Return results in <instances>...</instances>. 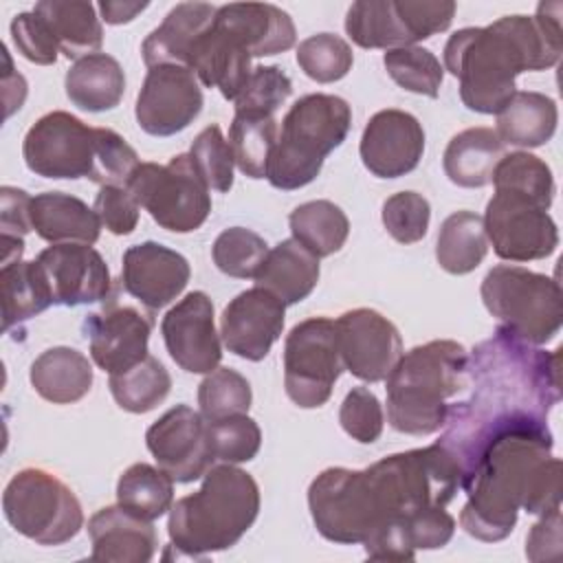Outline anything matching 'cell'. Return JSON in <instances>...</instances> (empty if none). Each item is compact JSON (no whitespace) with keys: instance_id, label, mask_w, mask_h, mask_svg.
I'll use <instances>...</instances> for the list:
<instances>
[{"instance_id":"cell-29","label":"cell","mask_w":563,"mask_h":563,"mask_svg":"<svg viewBox=\"0 0 563 563\" xmlns=\"http://www.w3.org/2000/svg\"><path fill=\"white\" fill-rule=\"evenodd\" d=\"M92 365L75 347L55 345L44 350L29 369V380L37 396L53 405L81 400L92 387Z\"/></svg>"},{"instance_id":"cell-54","label":"cell","mask_w":563,"mask_h":563,"mask_svg":"<svg viewBox=\"0 0 563 563\" xmlns=\"http://www.w3.org/2000/svg\"><path fill=\"white\" fill-rule=\"evenodd\" d=\"M405 534L413 550H438L444 548L455 532V519L444 506H427L409 515L405 521Z\"/></svg>"},{"instance_id":"cell-18","label":"cell","mask_w":563,"mask_h":563,"mask_svg":"<svg viewBox=\"0 0 563 563\" xmlns=\"http://www.w3.org/2000/svg\"><path fill=\"white\" fill-rule=\"evenodd\" d=\"M152 317L134 306L110 299L101 310L84 319V334L95 365L108 374H121L147 356Z\"/></svg>"},{"instance_id":"cell-28","label":"cell","mask_w":563,"mask_h":563,"mask_svg":"<svg viewBox=\"0 0 563 563\" xmlns=\"http://www.w3.org/2000/svg\"><path fill=\"white\" fill-rule=\"evenodd\" d=\"M319 257L306 251L297 240H282L268 249L255 279V286L273 292L282 303L303 301L319 282Z\"/></svg>"},{"instance_id":"cell-5","label":"cell","mask_w":563,"mask_h":563,"mask_svg":"<svg viewBox=\"0 0 563 563\" xmlns=\"http://www.w3.org/2000/svg\"><path fill=\"white\" fill-rule=\"evenodd\" d=\"M387 380V422L407 435H431L449 416L446 398L468 383V352L453 339H435L405 352Z\"/></svg>"},{"instance_id":"cell-53","label":"cell","mask_w":563,"mask_h":563,"mask_svg":"<svg viewBox=\"0 0 563 563\" xmlns=\"http://www.w3.org/2000/svg\"><path fill=\"white\" fill-rule=\"evenodd\" d=\"M95 213L112 235H130L139 224L141 205L123 185H103L95 198Z\"/></svg>"},{"instance_id":"cell-56","label":"cell","mask_w":563,"mask_h":563,"mask_svg":"<svg viewBox=\"0 0 563 563\" xmlns=\"http://www.w3.org/2000/svg\"><path fill=\"white\" fill-rule=\"evenodd\" d=\"M554 508H561V460L550 455L539 466L521 510L528 515H545Z\"/></svg>"},{"instance_id":"cell-40","label":"cell","mask_w":563,"mask_h":563,"mask_svg":"<svg viewBox=\"0 0 563 563\" xmlns=\"http://www.w3.org/2000/svg\"><path fill=\"white\" fill-rule=\"evenodd\" d=\"M277 141V119L260 114H233L229 147L238 169L249 178H266L271 152Z\"/></svg>"},{"instance_id":"cell-30","label":"cell","mask_w":563,"mask_h":563,"mask_svg":"<svg viewBox=\"0 0 563 563\" xmlns=\"http://www.w3.org/2000/svg\"><path fill=\"white\" fill-rule=\"evenodd\" d=\"M495 117V132L504 145L541 147L556 132L559 108L556 101L543 92L515 90Z\"/></svg>"},{"instance_id":"cell-6","label":"cell","mask_w":563,"mask_h":563,"mask_svg":"<svg viewBox=\"0 0 563 563\" xmlns=\"http://www.w3.org/2000/svg\"><path fill=\"white\" fill-rule=\"evenodd\" d=\"M352 125L350 103L336 95L299 97L282 121L266 178L275 189L292 191L312 183L325 156L336 150Z\"/></svg>"},{"instance_id":"cell-23","label":"cell","mask_w":563,"mask_h":563,"mask_svg":"<svg viewBox=\"0 0 563 563\" xmlns=\"http://www.w3.org/2000/svg\"><path fill=\"white\" fill-rule=\"evenodd\" d=\"M213 24L238 40L251 57L290 51L297 42L292 18L271 2H229L218 7Z\"/></svg>"},{"instance_id":"cell-31","label":"cell","mask_w":563,"mask_h":563,"mask_svg":"<svg viewBox=\"0 0 563 563\" xmlns=\"http://www.w3.org/2000/svg\"><path fill=\"white\" fill-rule=\"evenodd\" d=\"M66 97L86 112H106L121 103L125 73L108 53H92L77 59L64 77Z\"/></svg>"},{"instance_id":"cell-59","label":"cell","mask_w":563,"mask_h":563,"mask_svg":"<svg viewBox=\"0 0 563 563\" xmlns=\"http://www.w3.org/2000/svg\"><path fill=\"white\" fill-rule=\"evenodd\" d=\"M2 59H4V70H2V97H4V117L9 119L15 110L22 108L26 99V79L13 68L11 55L7 46H2Z\"/></svg>"},{"instance_id":"cell-17","label":"cell","mask_w":563,"mask_h":563,"mask_svg":"<svg viewBox=\"0 0 563 563\" xmlns=\"http://www.w3.org/2000/svg\"><path fill=\"white\" fill-rule=\"evenodd\" d=\"M207 292H187L161 321V334L172 361L189 374H209L222 361L220 334Z\"/></svg>"},{"instance_id":"cell-11","label":"cell","mask_w":563,"mask_h":563,"mask_svg":"<svg viewBox=\"0 0 563 563\" xmlns=\"http://www.w3.org/2000/svg\"><path fill=\"white\" fill-rule=\"evenodd\" d=\"M343 369L332 319L310 317L288 332L284 341V389L297 407H323Z\"/></svg>"},{"instance_id":"cell-13","label":"cell","mask_w":563,"mask_h":563,"mask_svg":"<svg viewBox=\"0 0 563 563\" xmlns=\"http://www.w3.org/2000/svg\"><path fill=\"white\" fill-rule=\"evenodd\" d=\"M482 220L486 238L501 260H543L559 246V229L548 207L521 191L495 187Z\"/></svg>"},{"instance_id":"cell-37","label":"cell","mask_w":563,"mask_h":563,"mask_svg":"<svg viewBox=\"0 0 563 563\" xmlns=\"http://www.w3.org/2000/svg\"><path fill=\"white\" fill-rule=\"evenodd\" d=\"M292 240H297L314 257L339 253L350 235L345 211L332 200H308L288 216Z\"/></svg>"},{"instance_id":"cell-38","label":"cell","mask_w":563,"mask_h":563,"mask_svg":"<svg viewBox=\"0 0 563 563\" xmlns=\"http://www.w3.org/2000/svg\"><path fill=\"white\" fill-rule=\"evenodd\" d=\"M117 504L147 521H154L174 504V479L158 466L136 462L119 475Z\"/></svg>"},{"instance_id":"cell-42","label":"cell","mask_w":563,"mask_h":563,"mask_svg":"<svg viewBox=\"0 0 563 563\" xmlns=\"http://www.w3.org/2000/svg\"><path fill=\"white\" fill-rule=\"evenodd\" d=\"M251 400L253 391L249 380L231 367H216L198 385V405L207 422L249 413Z\"/></svg>"},{"instance_id":"cell-22","label":"cell","mask_w":563,"mask_h":563,"mask_svg":"<svg viewBox=\"0 0 563 563\" xmlns=\"http://www.w3.org/2000/svg\"><path fill=\"white\" fill-rule=\"evenodd\" d=\"M189 277L187 257L165 244L147 240L123 253L121 288L150 312L172 303L185 290Z\"/></svg>"},{"instance_id":"cell-20","label":"cell","mask_w":563,"mask_h":563,"mask_svg":"<svg viewBox=\"0 0 563 563\" xmlns=\"http://www.w3.org/2000/svg\"><path fill=\"white\" fill-rule=\"evenodd\" d=\"M361 161L378 178H398L413 172L424 154L422 123L398 108L378 110L369 117L361 145Z\"/></svg>"},{"instance_id":"cell-12","label":"cell","mask_w":563,"mask_h":563,"mask_svg":"<svg viewBox=\"0 0 563 563\" xmlns=\"http://www.w3.org/2000/svg\"><path fill=\"white\" fill-rule=\"evenodd\" d=\"M22 156L26 167L42 178H88L97 167V128L66 110L42 114L24 134Z\"/></svg>"},{"instance_id":"cell-44","label":"cell","mask_w":563,"mask_h":563,"mask_svg":"<svg viewBox=\"0 0 563 563\" xmlns=\"http://www.w3.org/2000/svg\"><path fill=\"white\" fill-rule=\"evenodd\" d=\"M266 255V240L244 227L224 229L211 246V257L218 271L235 279L255 277Z\"/></svg>"},{"instance_id":"cell-52","label":"cell","mask_w":563,"mask_h":563,"mask_svg":"<svg viewBox=\"0 0 563 563\" xmlns=\"http://www.w3.org/2000/svg\"><path fill=\"white\" fill-rule=\"evenodd\" d=\"M11 40L18 53L37 66L57 62V40L46 20L35 11H22L11 20Z\"/></svg>"},{"instance_id":"cell-34","label":"cell","mask_w":563,"mask_h":563,"mask_svg":"<svg viewBox=\"0 0 563 563\" xmlns=\"http://www.w3.org/2000/svg\"><path fill=\"white\" fill-rule=\"evenodd\" d=\"M2 288V330H11L53 306V290L44 268L37 260L2 264L0 268Z\"/></svg>"},{"instance_id":"cell-7","label":"cell","mask_w":563,"mask_h":563,"mask_svg":"<svg viewBox=\"0 0 563 563\" xmlns=\"http://www.w3.org/2000/svg\"><path fill=\"white\" fill-rule=\"evenodd\" d=\"M499 328L530 345L552 341L563 323V295L554 277L521 266H493L479 288Z\"/></svg>"},{"instance_id":"cell-43","label":"cell","mask_w":563,"mask_h":563,"mask_svg":"<svg viewBox=\"0 0 563 563\" xmlns=\"http://www.w3.org/2000/svg\"><path fill=\"white\" fill-rule=\"evenodd\" d=\"M493 185L501 189H515L534 200L543 202L548 209L554 200V176L548 163L530 152H512L504 154L493 172Z\"/></svg>"},{"instance_id":"cell-15","label":"cell","mask_w":563,"mask_h":563,"mask_svg":"<svg viewBox=\"0 0 563 563\" xmlns=\"http://www.w3.org/2000/svg\"><path fill=\"white\" fill-rule=\"evenodd\" d=\"M145 444L158 468H163L176 484L200 479L216 462L207 420L189 405H176L150 424Z\"/></svg>"},{"instance_id":"cell-27","label":"cell","mask_w":563,"mask_h":563,"mask_svg":"<svg viewBox=\"0 0 563 563\" xmlns=\"http://www.w3.org/2000/svg\"><path fill=\"white\" fill-rule=\"evenodd\" d=\"M31 227L51 242H81L95 244L101 233V222L81 198L64 191H44L31 200Z\"/></svg>"},{"instance_id":"cell-46","label":"cell","mask_w":563,"mask_h":563,"mask_svg":"<svg viewBox=\"0 0 563 563\" xmlns=\"http://www.w3.org/2000/svg\"><path fill=\"white\" fill-rule=\"evenodd\" d=\"M207 433L213 457L224 464L251 462L262 446L260 424L246 413L211 420Z\"/></svg>"},{"instance_id":"cell-57","label":"cell","mask_w":563,"mask_h":563,"mask_svg":"<svg viewBox=\"0 0 563 563\" xmlns=\"http://www.w3.org/2000/svg\"><path fill=\"white\" fill-rule=\"evenodd\" d=\"M31 200L33 198L24 189L9 187V185L0 189V229H2L0 240L24 238L29 231H33Z\"/></svg>"},{"instance_id":"cell-14","label":"cell","mask_w":563,"mask_h":563,"mask_svg":"<svg viewBox=\"0 0 563 563\" xmlns=\"http://www.w3.org/2000/svg\"><path fill=\"white\" fill-rule=\"evenodd\" d=\"M198 77L178 64L152 66L136 97L134 117L150 136H174L189 128L202 110Z\"/></svg>"},{"instance_id":"cell-39","label":"cell","mask_w":563,"mask_h":563,"mask_svg":"<svg viewBox=\"0 0 563 563\" xmlns=\"http://www.w3.org/2000/svg\"><path fill=\"white\" fill-rule=\"evenodd\" d=\"M108 385L114 402L123 411L147 413L167 398L172 389V376L156 356L147 354L134 367L121 374H110Z\"/></svg>"},{"instance_id":"cell-19","label":"cell","mask_w":563,"mask_h":563,"mask_svg":"<svg viewBox=\"0 0 563 563\" xmlns=\"http://www.w3.org/2000/svg\"><path fill=\"white\" fill-rule=\"evenodd\" d=\"M286 303L273 292L253 286L235 295L220 317V336L224 347L240 358L262 361L282 336Z\"/></svg>"},{"instance_id":"cell-33","label":"cell","mask_w":563,"mask_h":563,"mask_svg":"<svg viewBox=\"0 0 563 563\" xmlns=\"http://www.w3.org/2000/svg\"><path fill=\"white\" fill-rule=\"evenodd\" d=\"M33 11L46 20L64 57L77 62L86 55L99 53L103 44V26L92 2L42 0Z\"/></svg>"},{"instance_id":"cell-4","label":"cell","mask_w":563,"mask_h":563,"mask_svg":"<svg viewBox=\"0 0 563 563\" xmlns=\"http://www.w3.org/2000/svg\"><path fill=\"white\" fill-rule=\"evenodd\" d=\"M260 515V486L235 464L211 466L194 495L169 508V545L200 559L235 545Z\"/></svg>"},{"instance_id":"cell-2","label":"cell","mask_w":563,"mask_h":563,"mask_svg":"<svg viewBox=\"0 0 563 563\" xmlns=\"http://www.w3.org/2000/svg\"><path fill=\"white\" fill-rule=\"evenodd\" d=\"M561 2H539L534 18L504 15L488 26L455 31L444 44V66L460 81L462 103L497 114L521 73L552 68L563 53Z\"/></svg>"},{"instance_id":"cell-3","label":"cell","mask_w":563,"mask_h":563,"mask_svg":"<svg viewBox=\"0 0 563 563\" xmlns=\"http://www.w3.org/2000/svg\"><path fill=\"white\" fill-rule=\"evenodd\" d=\"M552 446L548 424H519L493 433L462 473V530L486 543L506 539Z\"/></svg>"},{"instance_id":"cell-35","label":"cell","mask_w":563,"mask_h":563,"mask_svg":"<svg viewBox=\"0 0 563 563\" xmlns=\"http://www.w3.org/2000/svg\"><path fill=\"white\" fill-rule=\"evenodd\" d=\"M488 253V238L482 216L473 211H455L440 224L435 242V260L451 275L475 271Z\"/></svg>"},{"instance_id":"cell-21","label":"cell","mask_w":563,"mask_h":563,"mask_svg":"<svg viewBox=\"0 0 563 563\" xmlns=\"http://www.w3.org/2000/svg\"><path fill=\"white\" fill-rule=\"evenodd\" d=\"M40 266L53 290V301L59 306H81L108 299L112 277L106 260L92 244L62 242L51 244L37 255Z\"/></svg>"},{"instance_id":"cell-8","label":"cell","mask_w":563,"mask_h":563,"mask_svg":"<svg viewBox=\"0 0 563 563\" xmlns=\"http://www.w3.org/2000/svg\"><path fill=\"white\" fill-rule=\"evenodd\" d=\"M2 512L9 526L37 545H62L84 528L77 495L44 468L18 471L2 493Z\"/></svg>"},{"instance_id":"cell-10","label":"cell","mask_w":563,"mask_h":563,"mask_svg":"<svg viewBox=\"0 0 563 563\" xmlns=\"http://www.w3.org/2000/svg\"><path fill=\"white\" fill-rule=\"evenodd\" d=\"M317 532L332 543H365L383 523L367 468L330 466L308 486Z\"/></svg>"},{"instance_id":"cell-32","label":"cell","mask_w":563,"mask_h":563,"mask_svg":"<svg viewBox=\"0 0 563 563\" xmlns=\"http://www.w3.org/2000/svg\"><path fill=\"white\" fill-rule=\"evenodd\" d=\"M504 147L493 128H466L457 132L444 150V174L457 187H484L504 158Z\"/></svg>"},{"instance_id":"cell-50","label":"cell","mask_w":563,"mask_h":563,"mask_svg":"<svg viewBox=\"0 0 563 563\" xmlns=\"http://www.w3.org/2000/svg\"><path fill=\"white\" fill-rule=\"evenodd\" d=\"M339 422L352 440L361 444H372L383 433V424H385L383 405L372 389L352 387L341 402Z\"/></svg>"},{"instance_id":"cell-45","label":"cell","mask_w":563,"mask_h":563,"mask_svg":"<svg viewBox=\"0 0 563 563\" xmlns=\"http://www.w3.org/2000/svg\"><path fill=\"white\" fill-rule=\"evenodd\" d=\"M297 64L306 77L319 84H332L350 73L354 64V53L341 35L317 33L299 42Z\"/></svg>"},{"instance_id":"cell-55","label":"cell","mask_w":563,"mask_h":563,"mask_svg":"<svg viewBox=\"0 0 563 563\" xmlns=\"http://www.w3.org/2000/svg\"><path fill=\"white\" fill-rule=\"evenodd\" d=\"M413 42L429 40L451 26L457 4L453 0H396Z\"/></svg>"},{"instance_id":"cell-26","label":"cell","mask_w":563,"mask_h":563,"mask_svg":"<svg viewBox=\"0 0 563 563\" xmlns=\"http://www.w3.org/2000/svg\"><path fill=\"white\" fill-rule=\"evenodd\" d=\"M218 7L207 2H180L145 37L141 53L147 68L161 64L187 66L198 37L211 26Z\"/></svg>"},{"instance_id":"cell-47","label":"cell","mask_w":563,"mask_h":563,"mask_svg":"<svg viewBox=\"0 0 563 563\" xmlns=\"http://www.w3.org/2000/svg\"><path fill=\"white\" fill-rule=\"evenodd\" d=\"M292 81L279 66H255L235 97L238 114L275 117L277 108L290 97Z\"/></svg>"},{"instance_id":"cell-58","label":"cell","mask_w":563,"mask_h":563,"mask_svg":"<svg viewBox=\"0 0 563 563\" xmlns=\"http://www.w3.org/2000/svg\"><path fill=\"white\" fill-rule=\"evenodd\" d=\"M563 521H561V508H554L530 528L526 537V556L530 561H545V559H556L561 554L563 545V534H561Z\"/></svg>"},{"instance_id":"cell-25","label":"cell","mask_w":563,"mask_h":563,"mask_svg":"<svg viewBox=\"0 0 563 563\" xmlns=\"http://www.w3.org/2000/svg\"><path fill=\"white\" fill-rule=\"evenodd\" d=\"M187 68L202 86L218 88L229 101H235L253 70L249 51L213 22L194 44Z\"/></svg>"},{"instance_id":"cell-9","label":"cell","mask_w":563,"mask_h":563,"mask_svg":"<svg viewBox=\"0 0 563 563\" xmlns=\"http://www.w3.org/2000/svg\"><path fill=\"white\" fill-rule=\"evenodd\" d=\"M152 220L172 233H191L211 213L209 185L189 154H176L169 163H141L125 185Z\"/></svg>"},{"instance_id":"cell-16","label":"cell","mask_w":563,"mask_h":563,"mask_svg":"<svg viewBox=\"0 0 563 563\" xmlns=\"http://www.w3.org/2000/svg\"><path fill=\"white\" fill-rule=\"evenodd\" d=\"M334 328L343 367L363 383L385 380L402 356L398 328L374 308L347 310Z\"/></svg>"},{"instance_id":"cell-51","label":"cell","mask_w":563,"mask_h":563,"mask_svg":"<svg viewBox=\"0 0 563 563\" xmlns=\"http://www.w3.org/2000/svg\"><path fill=\"white\" fill-rule=\"evenodd\" d=\"M141 165L134 147L114 130L97 128V167L92 183L128 185L134 169Z\"/></svg>"},{"instance_id":"cell-48","label":"cell","mask_w":563,"mask_h":563,"mask_svg":"<svg viewBox=\"0 0 563 563\" xmlns=\"http://www.w3.org/2000/svg\"><path fill=\"white\" fill-rule=\"evenodd\" d=\"M189 156L209 185V189L216 191H229L233 187V152L229 147V141L224 139L218 123L207 125L198 132V136L191 143Z\"/></svg>"},{"instance_id":"cell-1","label":"cell","mask_w":563,"mask_h":563,"mask_svg":"<svg viewBox=\"0 0 563 563\" xmlns=\"http://www.w3.org/2000/svg\"><path fill=\"white\" fill-rule=\"evenodd\" d=\"M559 352L539 350L499 325L473 350V394L449 405L446 431L438 440L455 455L462 473L493 433L519 424H548L550 409L561 400Z\"/></svg>"},{"instance_id":"cell-49","label":"cell","mask_w":563,"mask_h":563,"mask_svg":"<svg viewBox=\"0 0 563 563\" xmlns=\"http://www.w3.org/2000/svg\"><path fill=\"white\" fill-rule=\"evenodd\" d=\"M387 233L400 244L420 242L429 231L431 207L418 191H398L383 202L380 211Z\"/></svg>"},{"instance_id":"cell-36","label":"cell","mask_w":563,"mask_h":563,"mask_svg":"<svg viewBox=\"0 0 563 563\" xmlns=\"http://www.w3.org/2000/svg\"><path fill=\"white\" fill-rule=\"evenodd\" d=\"M345 33L361 48L413 46L396 0H358L347 9Z\"/></svg>"},{"instance_id":"cell-24","label":"cell","mask_w":563,"mask_h":563,"mask_svg":"<svg viewBox=\"0 0 563 563\" xmlns=\"http://www.w3.org/2000/svg\"><path fill=\"white\" fill-rule=\"evenodd\" d=\"M92 559L117 563L152 561L158 539L152 521L123 506H103L88 519Z\"/></svg>"},{"instance_id":"cell-41","label":"cell","mask_w":563,"mask_h":563,"mask_svg":"<svg viewBox=\"0 0 563 563\" xmlns=\"http://www.w3.org/2000/svg\"><path fill=\"white\" fill-rule=\"evenodd\" d=\"M387 75L407 92L424 95L435 99L444 79V68L440 59L422 46H400L389 48L383 55Z\"/></svg>"},{"instance_id":"cell-60","label":"cell","mask_w":563,"mask_h":563,"mask_svg":"<svg viewBox=\"0 0 563 563\" xmlns=\"http://www.w3.org/2000/svg\"><path fill=\"white\" fill-rule=\"evenodd\" d=\"M147 7H150V2H130V0H123V2L121 0H103V2H99L101 20H106L108 24L132 22Z\"/></svg>"}]
</instances>
